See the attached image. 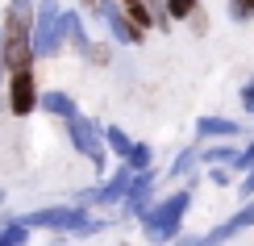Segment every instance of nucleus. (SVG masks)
I'll use <instances>...</instances> for the list:
<instances>
[{
    "instance_id": "nucleus-1",
    "label": "nucleus",
    "mask_w": 254,
    "mask_h": 246,
    "mask_svg": "<svg viewBox=\"0 0 254 246\" xmlns=\"http://www.w3.org/2000/svg\"><path fill=\"white\" fill-rule=\"evenodd\" d=\"M188 213V192H175L171 200H163L158 209L146 213V238L150 242H171L179 234V217Z\"/></svg>"
},
{
    "instance_id": "nucleus-2",
    "label": "nucleus",
    "mask_w": 254,
    "mask_h": 246,
    "mask_svg": "<svg viewBox=\"0 0 254 246\" xmlns=\"http://www.w3.org/2000/svg\"><path fill=\"white\" fill-rule=\"evenodd\" d=\"M63 29H67V17L59 13L55 0H38V29H34V50L38 55H55L63 46Z\"/></svg>"
},
{
    "instance_id": "nucleus-3",
    "label": "nucleus",
    "mask_w": 254,
    "mask_h": 246,
    "mask_svg": "<svg viewBox=\"0 0 254 246\" xmlns=\"http://www.w3.org/2000/svg\"><path fill=\"white\" fill-rule=\"evenodd\" d=\"M4 42H0V50H4V63L13 71H25L29 67V29H25V13L13 8V13L4 17Z\"/></svg>"
},
{
    "instance_id": "nucleus-4",
    "label": "nucleus",
    "mask_w": 254,
    "mask_h": 246,
    "mask_svg": "<svg viewBox=\"0 0 254 246\" xmlns=\"http://www.w3.org/2000/svg\"><path fill=\"white\" fill-rule=\"evenodd\" d=\"M29 226H46V230H79L83 221V213L79 209H42V213H34V217H25Z\"/></svg>"
},
{
    "instance_id": "nucleus-5",
    "label": "nucleus",
    "mask_w": 254,
    "mask_h": 246,
    "mask_svg": "<svg viewBox=\"0 0 254 246\" xmlns=\"http://www.w3.org/2000/svg\"><path fill=\"white\" fill-rule=\"evenodd\" d=\"M71 138H75V146L83 155L92 159V163H104V146H100V130L92 121H79V117H71Z\"/></svg>"
},
{
    "instance_id": "nucleus-6",
    "label": "nucleus",
    "mask_w": 254,
    "mask_h": 246,
    "mask_svg": "<svg viewBox=\"0 0 254 246\" xmlns=\"http://www.w3.org/2000/svg\"><path fill=\"white\" fill-rule=\"evenodd\" d=\"M8 109L21 113V117L34 109V76H29V67L25 71H13V83H8Z\"/></svg>"
},
{
    "instance_id": "nucleus-7",
    "label": "nucleus",
    "mask_w": 254,
    "mask_h": 246,
    "mask_svg": "<svg viewBox=\"0 0 254 246\" xmlns=\"http://www.w3.org/2000/svg\"><path fill=\"white\" fill-rule=\"evenodd\" d=\"M246 226H254V205H246L242 213H234V217L225 221V226H217L213 234H208V238H200L204 246H217V242H225V238H234L238 230H246Z\"/></svg>"
},
{
    "instance_id": "nucleus-8",
    "label": "nucleus",
    "mask_w": 254,
    "mask_h": 246,
    "mask_svg": "<svg viewBox=\"0 0 254 246\" xmlns=\"http://www.w3.org/2000/svg\"><path fill=\"white\" fill-rule=\"evenodd\" d=\"M150 188H154V175H150V171H142V175H133L129 192H125V196H129V209H133V213H142L146 196H150Z\"/></svg>"
},
{
    "instance_id": "nucleus-9",
    "label": "nucleus",
    "mask_w": 254,
    "mask_h": 246,
    "mask_svg": "<svg viewBox=\"0 0 254 246\" xmlns=\"http://www.w3.org/2000/svg\"><path fill=\"white\" fill-rule=\"evenodd\" d=\"M129 184H133V171H129V167H121L117 175L104 184V192H96V200H121L125 192H129Z\"/></svg>"
},
{
    "instance_id": "nucleus-10",
    "label": "nucleus",
    "mask_w": 254,
    "mask_h": 246,
    "mask_svg": "<svg viewBox=\"0 0 254 246\" xmlns=\"http://www.w3.org/2000/svg\"><path fill=\"white\" fill-rule=\"evenodd\" d=\"M42 104H46L50 113L67 117V121H71V117H75V104H71V100H67V96H63V92H46V96H42Z\"/></svg>"
},
{
    "instance_id": "nucleus-11",
    "label": "nucleus",
    "mask_w": 254,
    "mask_h": 246,
    "mask_svg": "<svg viewBox=\"0 0 254 246\" xmlns=\"http://www.w3.org/2000/svg\"><path fill=\"white\" fill-rule=\"evenodd\" d=\"M238 121H217V117H204L200 121V134H234Z\"/></svg>"
},
{
    "instance_id": "nucleus-12",
    "label": "nucleus",
    "mask_w": 254,
    "mask_h": 246,
    "mask_svg": "<svg viewBox=\"0 0 254 246\" xmlns=\"http://www.w3.org/2000/svg\"><path fill=\"white\" fill-rule=\"evenodd\" d=\"M104 138H109V146H113V151H117V155H129V151H133V142H129V138H125L121 130H109Z\"/></svg>"
},
{
    "instance_id": "nucleus-13",
    "label": "nucleus",
    "mask_w": 254,
    "mask_h": 246,
    "mask_svg": "<svg viewBox=\"0 0 254 246\" xmlns=\"http://www.w3.org/2000/svg\"><path fill=\"white\" fill-rule=\"evenodd\" d=\"M121 4L129 8V17L137 21V25H150V13H146V4H142V0H121Z\"/></svg>"
},
{
    "instance_id": "nucleus-14",
    "label": "nucleus",
    "mask_w": 254,
    "mask_h": 246,
    "mask_svg": "<svg viewBox=\"0 0 254 246\" xmlns=\"http://www.w3.org/2000/svg\"><path fill=\"white\" fill-rule=\"evenodd\" d=\"M125 159H129V167H137V171H146V163H150V146H133V151L125 155Z\"/></svg>"
},
{
    "instance_id": "nucleus-15",
    "label": "nucleus",
    "mask_w": 254,
    "mask_h": 246,
    "mask_svg": "<svg viewBox=\"0 0 254 246\" xmlns=\"http://www.w3.org/2000/svg\"><path fill=\"white\" fill-rule=\"evenodd\" d=\"M0 246H25V226H13L0 234Z\"/></svg>"
},
{
    "instance_id": "nucleus-16",
    "label": "nucleus",
    "mask_w": 254,
    "mask_h": 246,
    "mask_svg": "<svg viewBox=\"0 0 254 246\" xmlns=\"http://www.w3.org/2000/svg\"><path fill=\"white\" fill-rule=\"evenodd\" d=\"M167 8H171L175 17H188L192 13V0H167Z\"/></svg>"
},
{
    "instance_id": "nucleus-17",
    "label": "nucleus",
    "mask_w": 254,
    "mask_h": 246,
    "mask_svg": "<svg viewBox=\"0 0 254 246\" xmlns=\"http://www.w3.org/2000/svg\"><path fill=\"white\" fill-rule=\"evenodd\" d=\"M254 13V0H234V17H250Z\"/></svg>"
},
{
    "instance_id": "nucleus-18",
    "label": "nucleus",
    "mask_w": 254,
    "mask_h": 246,
    "mask_svg": "<svg viewBox=\"0 0 254 246\" xmlns=\"http://www.w3.org/2000/svg\"><path fill=\"white\" fill-rule=\"evenodd\" d=\"M192 163H196V155H192V151H188V155H184V159H179V163H175V175H184V171H188V167H192Z\"/></svg>"
},
{
    "instance_id": "nucleus-19",
    "label": "nucleus",
    "mask_w": 254,
    "mask_h": 246,
    "mask_svg": "<svg viewBox=\"0 0 254 246\" xmlns=\"http://www.w3.org/2000/svg\"><path fill=\"white\" fill-rule=\"evenodd\" d=\"M234 163H238V167H250V163H254V142H250V151H246V155H238V159H234Z\"/></svg>"
},
{
    "instance_id": "nucleus-20",
    "label": "nucleus",
    "mask_w": 254,
    "mask_h": 246,
    "mask_svg": "<svg viewBox=\"0 0 254 246\" xmlns=\"http://www.w3.org/2000/svg\"><path fill=\"white\" fill-rule=\"evenodd\" d=\"M242 104H246V109L254 113V80H250V88H246V92H242Z\"/></svg>"
},
{
    "instance_id": "nucleus-21",
    "label": "nucleus",
    "mask_w": 254,
    "mask_h": 246,
    "mask_svg": "<svg viewBox=\"0 0 254 246\" xmlns=\"http://www.w3.org/2000/svg\"><path fill=\"white\" fill-rule=\"evenodd\" d=\"M242 192H254V171H250V179H246V188H242Z\"/></svg>"
},
{
    "instance_id": "nucleus-22",
    "label": "nucleus",
    "mask_w": 254,
    "mask_h": 246,
    "mask_svg": "<svg viewBox=\"0 0 254 246\" xmlns=\"http://www.w3.org/2000/svg\"><path fill=\"white\" fill-rule=\"evenodd\" d=\"M179 246H204V242H200V238H188V242H179Z\"/></svg>"
},
{
    "instance_id": "nucleus-23",
    "label": "nucleus",
    "mask_w": 254,
    "mask_h": 246,
    "mask_svg": "<svg viewBox=\"0 0 254 246\" xmlns=\"http://www.w3.org/2000/svg\"><path fill=\"white\" fill-rule=\"evenodd\" d=\"M0 63H4V50H0Z\"/></svg>"
},
{
    "instance_id": "nucleus-24",
    "label": "nucleus",
    "mask_w": 254,
    "mask_h": 246,
    "mask_svg": "<svg viewBox=\"0 0 254 246\" xmlns=\"http://www.w3.org/2000/svg\"><path fill=\"white\" fill-rule=\"evenodd\" d=\"M0 200H4V192H0Z\"/></svg>"
}]
</instances>
